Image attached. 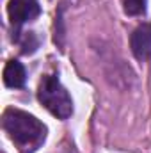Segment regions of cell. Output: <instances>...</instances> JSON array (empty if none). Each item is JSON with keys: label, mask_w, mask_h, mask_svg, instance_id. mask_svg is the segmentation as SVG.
Wrapping results in <instances>:
<instances>
[{"label": "cell", "mask_w": 151, "mask_h": 153, "mask_svg": "<svg viewBox=\"0 0 151 153\" xmlns=\"http://www.w3.org/2000/svg\"><path fill=\"white\" fill-rule=\"evenodd\" d=\"M4 128L20 146H34L44 137V125L29 112L7 109L4 112Z\"/></svg>", "instance_id": "1"}, {"label": "cell", "mask_w": 151, "mask_h": 153, "mask_svg": "<svg viewBox=\"0 0 151 153\" xmlns=\"http://www.w3.org/2000/svg\"><path fill=\"white\" fill-rule=\"evenodd\" d=\"M38 98L43 103V107L52 112L55 117L66 119L73 112V102L70 93L64 89V85L59 82L57 76L46 75L39 82L38 89Z\"/></svg>", "instance_id": "2"}, {"label": "cell", "mask_w": 151, "mask_h": 153, "mask_svg": "<svg viewBox=\"0 0 151 153\" xmlns=\"http://www.w3.org/2000/svg\"><path fill=\"white\" fill-rule=\"evenodd\" d=\"M41 13V5L38 0H11L7 5L9 20L16 25L34 20Z\"/></svg>", "instance_id": "3"}, {"label": "cell", "mask_w": 151, "mask_h": 153, "mask_svg": "<svg viewBox=\"0 0 151 153\" xmlns=\"http://www.w3.org/2000/svg\"><path fill=\"white\" fill-rule=\"evenodd\" d=\"M130 45H132V52L137 59L144 61L151 57V23H142L139 25L132 38H130Z\"/></svg>", "instance_id": "4"}, {"label": "cell", "mask_w": 151, "mask_h": 153, "mask_svg": "<svg viewBox=\"0 0 151 153\" xmlns=\"http://www.w3.org/2000/svg\"><path fill=\"white\" fill-rule=\"evenodd\" d=\"M25 68L18 61H9L4 68V82L7 87H21L25 84Z\"/></svg>", "instance_id": "5"}, {"label": "cell", "mask_w": 151, "mask_h": 153, "mask_svg": "<svg viewBox=\"0 0 151 153\" xmlns=\"http://www.w3.org/2000/svg\"><path fill=\"white\" fill-rule=\"evenodd\" d=\"M123 9L130 16L142 14L146 11V0H123Z\"/></svg>", "instance_id": "6"}]
</instances>
